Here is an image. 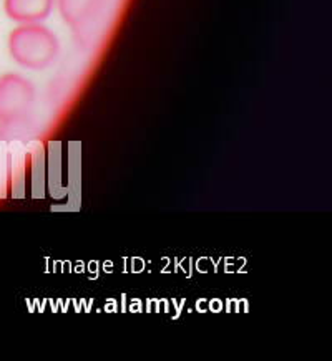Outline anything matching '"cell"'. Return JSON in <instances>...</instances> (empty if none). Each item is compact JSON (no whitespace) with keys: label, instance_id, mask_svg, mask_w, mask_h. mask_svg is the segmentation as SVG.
I'll return each instance as SVG.
<instances>
[{"label":"cell","instance_id":"obj_3","mask_svg":"<svg viewBox=\"0 0 332 361\" xmlns=\"http://www.w3.org/2000/svg\"><path fill=\"white\" fill-rule=\"evenodd\" d=\"M105 0H59V11L72 28H82L102 12Z\"/></svg>","mask_w":332,"mask_h":361},{"label":"cell","instance_id":"obj_2","mask_svg":"<svg viewBox=\"0 0 332 361\" xmlns=\"http://www.w3.org/2000/svg\"><path fill=\"white\" fill-rule=\"evenodd\" d=\"M35 88L20 75L8 73L0 77V128L17 125L30 111Z\"/></svg>","mask_w":332,"mask_h":361},{"label":"cell","instance_id":"obj_1","mask_svg":"<svg viewBox=\"0 0 332 361\" xmlns=\"http://www.w3.org/2000/svg\"><path fill=\"white\" fill-rule=\"evenodd\" d=\"M8 51L18 65L32 70L49 66L59 54V40L39 23H22L8 37Z\"/></svg>","mask_w":332,"mask_h":361},{"label":"cell","instance_id":"obj_4","mask_svg":"<svg viewBox=\"0 0 332 361\" xmlns=\"http://www.w3.org/2000/svg\"><path fill=\"white\" fill-rule=\"evenodd\" d=\"M54 0H6V13L20 23H35L50 16Z\"/></svg>","mask_w":332,"mask_h":361}]
</instances>
